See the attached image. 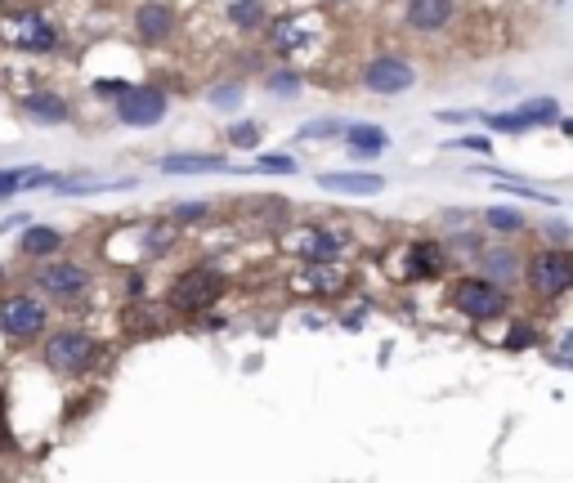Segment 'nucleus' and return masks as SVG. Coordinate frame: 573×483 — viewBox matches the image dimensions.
I'll return each instance as SVG.
<instances>
[{"label":"nucleus","mask_w":573,"mask_h":483,"mask_svg":"<svg viewBox=\"0 0 573 483\" xmlns=\"http://www.w3.org/2000/svg\"><path fill=\"white\" fill-rule=\"evenodd\" d=\"M260 37H264V50L286 63L323 41V10H278Z\"/></svg>","instance_id":"f257e3e1"},{"label":"nucleus","mask_w":573,"mask_h":483,"mask_svg":"<svg viewBox=\"0 0 573 483\" xmlns=\"http://www.w3.org/2000/svg\"><path fill=\"white\" fill-rule=\"evenodd\" d=\"M5 41L28 59H50L63 50V28L41 5H14L5 10Z\"/></svg>","instance_id":"f03ea898"},{"label":"nucleus","mask_w":573,"mask_h":483,"mask_svg":"<svg viewBox=\"0 0 573 483\" xmlns=\"http://www.w3.org/2000/svg\"><path fill=\"white\" fill-rule=\"evenodd\" d=\"M282 251L292 255L301 269H314V264H345L350 237H345L336 224L310 220V224H296V229L282 233Z\"/></svg>","instance_id":"7ed1b4c3"},{"label":"nucleus","mask_w":573,"mask_h":483,"mask_svg":"<svg viewBox=\"0 0 573 483\" xmlns=\"http://www.w3.org/2000/svg\"><path fill=\"white\" fill-rule=\"evenodd\" d=\"M519 282H524L537 300H546V304L564 300V296L573 291V251H569V246H537L533 255H524Z\"/></svg>","instance_id":"20e7f679"},{"label":"nucleus","mask_w":573,"mask_h":483,"mask_svg":"<svg viewBox=\"0 0 573 483\" xmlns=\"http://www.w3.org/2000/svg\"><path fill=\"white\" fill-rule=\"evenodd\" d=\"M417 81H421L417 77V63L408 54H394V50H377L354 72V86L363 95H372V99H399V95L417 90Z\"/></svg>","instance_id":"39448f33"},{"label":"nucleus","mask_w":573,"mask_h":483,"mask_svg":"<svg viewBox=\"0 0 573 483\" xmlns=\"http://www.w3.org/2000/svg\"><path fill=\"white\" fill-rule=\"evenodd\" d=\"M448 304L466 322H497V318L511 313V287H497L484 273H461L448 287Z\"/></svg>","instance_id":"423d86ee"},{"label":"nucleus","mask_w":573,"mask_h":483,"mask_svg":"<svg viewBox=\"0 0 573 483\" xmlns=\"http://www.w3.org/2000/svg\"><path fill=\"white\" fill-rule=\"evenodd\" d=\"M224 291H228V282H224L220 269H211V264H188V269H179V273L170 278L166 304H170L175 313H184V318H197V313L215 309V300H220Z\"/></svg>","instance_id":"0eeeda50"},{"label":"nucleus","mask_w":573,"mask_h":483,"mask_svg":"<svg viewBox=\"0 0 573 483\" xmlns=\"http://www.w3.org/2000/svg\"><path fill=\"white\" fill-rule=\"evenodd\" d=\"M95 287V269L86 264V260H59V255H50V260H41L37 269H32V291H41V300L46 304H72V300H81L86 291Z\"/></svg>","instance_id":"6e6552de"},{"label":"nucleus","mask_w":573,"mask_h":483,"mask_svg":"<svg viewBox=\"0 0 573 483\" xmlns=\"http://www.w3.org/2000/svg\"><path fill=\"white\" fill-rule=\"evenodd\" d=\"M50 331V304L32 287H14L0 296V336L5 340H37Z\"/></svg>","instance_id":"1a4fd4ad"},{"label":"nucleus","mask_w":573,"mask_h":483,"mask_svg":"<svg viewBox=\"0 0 573 483\" xmlns=\"http://www.w3.org/2000/svg\"><path fill=\"white\" fill-rule=\"evenodd\" d=\"M170 112V90L157 86V81H144V86H126V95L112 99V121L117 126H130V130H153L162 126Z\"/></svg>","instance_id":"9d476101"},{"label":"nucleus","mask_w":573,"mask_h":483,"mask_svg":"<svg viewBox=\"0 0 573 483\" xmlns=\"http://www.w3.org/2000/svg\"><path fill=\"white\" fill-rule=\"evenodd\" d=\"M95 354H99V345L86 327H54V331H46V345H41V362L54 376H81L95 362Z\"/></svg>","instance_id":"9b49d317"},{"label":"nucleus","mask_w":573,"mask_h":483,"mask_svg":"<svg viewBox=\"0 0 573 483\" xmlns=\"http://www.w3.org/2000/svg\"><path fill=\"white\" fill-rule=\"evenodd\" d=\"M130 32L139 46L148 50H162L179 37V10L170 5V0H139V5L130 10Z\"/></svg>","instance_id":"f8f14e48"},{"label":"nucleus","mask_w":573,"mask_h":483,"mask_svg":"<svg viewBox=\"0 0 573 483\" xmlns=\"http://www.w3.org/2000/svg\"><path fill=\"white\" fill-rule=\"evenodd\" d=\"M461 19V0H403V32L412 37H444Z\"/></svg>","instance_id":"ddd939ff"},{"label":"nucleus","mask_w":573,"mask_h":483,"mask_svg":"<svg viewBox=\"0 0 573 483\" xmlns=\"http://www.w3.org/2000/svg\"><path fill=\"white\" fill-rule=\"evenodd\" d=\"M403 278L408 282H435V278H444L448 273V255H444V242L439 237H412L408 242V251H403Z\"/></svg>","instance_id":"4468645a"},{"label":"nucleus","mask_w":573,"mask_h":483,"mask_svg":"<svg viewBox=\"0 0 573 483\" xmlns=\"http://www.w3.org/2000/svg\"><path fill=\"white\" fill-rule=\"evenodd\" d=\"M19 108H23V117H28L32 126H46V130H54V126H68V121H72V99H68V95H59V90H50V86L28 90Z\"/></svg>","instance_id":"2eb2a0df"},{"label":"nucleus","mask_w":573,"mask_h":483,"mask_svg":"<svg viewBox=\"0 0 573 483\" xmlns=\"http://www.w3.org/2000/svg\"><path fill=\"white\" fill-rule=\"evenodd\" d=\"M519 269H524V255L511 242H484L479 255H475V273H484L497 287H515L519 282Z\"/></svg>","instance_id":"dca6fc26"},{"label":"nucleus","mask_w":573,"mask_h":483,"mask_svg":"<svg viewBox=\"0 0 573 483\" xmlns=\"http://www.w3.org/2000/svg\"><path fill=\"white\" fill-rule=\"evenodd\" d=\"M319 188H332L345 197H377L386 188V175H377V171H323Z\"/></svg>","instance_id":"f3484780"},{"label":"nucleus","mask_w":573,"mask_h":483,"mask_svg":"<svg viewBox=\"0 0 573 483\" xmlns=\"http://www.w3.org/2000/svg\"><path fill=\"white\" fill-rule=\"evenodd\" d=\"M269 19H273V0H228L224 5V23L237 37H260Z\"/></svg>","instance_id":"a211bd4d"},{"label":"nucleus","mask_w":573,"mask_h":483,"mask_svg":"<svg viewBox=\"0 0 573 483\" xmlns=\"http://www.w3.org/2000/svg\"><path fill=\"white\" fill-rule=\"evenodd\" d=\"M345 144H350V157L354 162H377L386 148H390V135L381 130V126H372V121H354V126H345V135H341Z\"/></svg>","instance_id":"6ab92c4d"},{"label":"nucleus","mask_w":573,"mask_h":483,"mask_svg":"<svg viewBox=\"0 0 573 483\" xmlns=\"http://www.w3.org/2000/svg\"><path fill=\"white\" fill-rule=\"evenodd\" d=\"M162 175H215V171H233V162L224 153H175L157 162Z\"/></svg>","instance_id":"aec40b11"},{"label":"nucleus","mask_w":573,"mask_h":483,"mask_svg":"<svg viewBox=\"0 0 573 483\" xmlns=\"http://www.w3.org/2000/svg\"><path fill=\"white\" fill-rule=\"evenodd\" d=\"M68 246V237L59 233V229H50V224H32L28 220V229L19 233V255L23 260H50V255H59Z\"/></svg>","instance_id":"412c9836"},{"label":"nucleus","mask_w":573,"mask_h":483,"mask_svg":"<svg viewBox=\"0 0 573 483\" xmlns=\"http://www.w3.org/2000/svg\"><path fill=\"white\" fill-rule=\"evenodd\" d=\"M50 184H59L54 171H41V166H5V171H0V202L19 197L23 188H50Z\"/></svg>","instance_id":"4be33fe9"},{"label":"nucleus","mask_w":573,"mask_h":483,"mask_svg":"<svg viewBox=\"0 0 573 483\" xmlns=\"http://www.w3.org/2000/svg\"><path fill=\"white\" fill-rule=\"evenodd\" d=\"M260 86H264L273 99H301V90H305V72H296L292 63H282V68H269Z\"/></svg>","instance_id":"5701e85b"},{"label":"nucleus","mask_w":573,"mask_h":483,"mask_svg":"<svg viewBox=\"0 0 573 483\" xmlns=\"http://www.w3.org/2000/svg\"><path fill=\"white\" fill-rule=\"evenodd\" d=\"M479 220H484V229H488L493 237H502V242H511V237H519V233L528 229V224H524V215H519L515 206H488Z\"/></svg>","instance_id":"b1692460"},{"label":"nucleus","mask_w":573,"mask_h":483,"mask_svg":"<svg viewBox=\"0 0 573 483\" xmlns=\"http://www.w3.org/2000/svg\"><path fill=\"white\" fill-rule=\"evenodd\" d=\"M242 99H246V81H242V77H224V81H215V86L206 90V104L220 108V112L242 108Z\"/></svg>","instance_id":"393cba45"},{"label":"nucleus","mask_w":573,"mask_h":483,"mask_svg":"<svg viewBox=\"0 0 573 483\" xmlns=\"http://www.w3.org/2000/svg\"><path fill=\"white\" fill-rule=\"evenodd\" d=\"M519 117H524V126L533 130V126H551L564 108H560V99H551V95H542V99H524L519 108H515Z\"/></svg>","instance_id":"a878e982"},{"label":"nucleus","mask_w":573,"mask_h":483,"mask_svg":"<svg viewBox=\"0 0 573 483\" xmlns=\"http://www.w3.org/2000/svg\"><path fill=\"white\" fill-rule=\"evenodd\" d=\"M211 220H215L211 202H175L170 206V224L175 229H197V224H211Z\"/></svg>","instance_id":"bb28decb"},{"label":"nucleus","mask_w":573,"mask_h":483,"mask_svg":"<svg viewBox=\"0 0 573 483\" xmlns=\"http://www.w3.org/2000/svg\"><path fill=\"white\" fill-rule=\"evenodd\" d=\"M260 121H251V117H242V121H233V126H224V144L228 148H237V153H251L255 144H260Z\"/></svg>","instance_id":"cd10ccee"},{"label":"nucleus","mask_w":573,"mask_h":483,"mask_svg":"<svg viewBox=\"0 0 573 483\" xmlns=\"http://www.w3.org/2000/svg\"><path fill=\"white\" fill-rule=\"evenodd\" d=\"M246 171H260V175H296L301 162L296 157H286V153H269V157H255Z\"/></svg>","instance_id":"c85d7f7f"},{"label":"nucleus","mask_w":573,"mask_h":483,"mask_svg":"<svg viewBox=\"0 0 573 483\" xmlns=\"http://www.w3.org/2000/svg\"><path fill=\"white\" fill-rule=\"evenodd\" d=\"M484 126H488L493 135H524V130H528V126H524V117H519L515 108H511V112H488V117H484Z\"/></svg>","instance_id":"c756f323"},{"label":"nucleus","mask_w":573,"mask_h":483,"mask_svg":"<svg viewBox=\"0 0 573 483\" xmlns=\"http://www.w3.org/2000/svg\"><path fill=\"white\" fill-rule=\"evenodd\" d=\"M345 135V121L336 117H323V121H305L301 126V139H341Z\"/></svg>","instance_id":"7c9ffc66"},{"label":"nucleus","mask_w":573,"mask_h":483,"mask_svg":"<svg viewBox=\"0 0 573 483\" xmlns=\"http://www.w3.org/2000/svg\"><path fill=\"white\" fill-rule=\"evenodd\" d=\"M126 77H99V81H90V95H99V99H117V95H126Z\"/></svg>","instance_id":"2f4dec72"},{"label":"nucleus","mask_w":573,"mask_h":483,"mask_svg":"<svg viewBox=\"0 0 573 483\" xmlns=\"http://www.w3.org/2000/svg\"><path fill=\"white\" fill-rule=\"evenodd\" d=\"M569 237H573V233H569L564 220H551V224L542 229V246H569Z\"/></svg>","instance_id":"473e14b6"},{"label":"nucleus","mask_w":573,"mask_h":483,"mask_svg":"<svg viewBox=\"0 0 573 483\" xmlns=\"http://www.w3.org/2000/svg\"><path fill=\"white\" fill-rule=\"evenodd\" d=\"M453 148L457 153H493L488 135H461V139H453Z\"/></svg>","instance_id":"72a5a7b5"},{"label":"nucleus","mask_w":573,"mask_h":483,"mask_svg":"<svg viewBox=\"0 0 573 483\" xmlns=\"http://www.w3.org/2000/svg\"><path fill=\"white\" fill-rule=\"evenodd\" d=\"M533 340H537V336H533V322H515L506 345H511V349H524V345H533Z\"/></svg>","instance_id":"f704fd0d"},{"label":"nucleus","mask_w":573,"mask_h":483,"mask_svg":"<svg viewBox=\"0 0 573 483\" xmlns=\"http://www.w3.org/2000/svg\"><path fill=\"white\" fill-rule=\"evenodd\" d=\"M479 112H439V121H448V126H466V121H475Z\"/></svg>","instance_id":"c9c22d12"},{"label":"nucleus","mask_w":573,"mask_h":483,"mask_svg":"<svg viewBox=\"0 0 573 483\" xmlns=\"http://www.w3.org/2000/svg\"><path fill=\"white\" fill-rule=\"evenodd\" d=\"M144 287H148V282H144V278L135 273V278L126 282V291H130V300H144Z\"/></svg>","instance_id":"e433bc0d"},{"label":"nucleus","mask_w":573,"mask_h":483,"mask_svg":"<svg viewBox=\"0 0 573 483\" xmlns=\"http://www.w3.org/2000/svg\"><path fill=\"white\" fill-rule=\"evenodd\" d=\"M5 287H10V269H5V264H0V291H5Z\"/></svg>","instance_id":"4c0bfd02"},{"label":"nucleus","mask_w":573,"mask_h":483,"mask_svg":"<svg viewBox=\"0 0 573 483\" xmlns=\"http://www.w3.org/2000/svg\"><path fill=\"white\" fill-rule=\"evenodd\" d=\"M323 5H332V10H341V5H354V0H323Z\"/></svg>","instance_id":"58836bf2"},{"label":"nucleus","mask_w":573,"mask_h":483,"mask_svg":"<svg viewBox=\"0 0 573 483\" xmlns=\"http://www.w3.org/2000/svg\"><path fill=\"white\" fill-rule=\"evenodd\" d=\"M0 416H5V394H0Z\"/></svg>","instance_id":"ea45409f"}]
</instances>
